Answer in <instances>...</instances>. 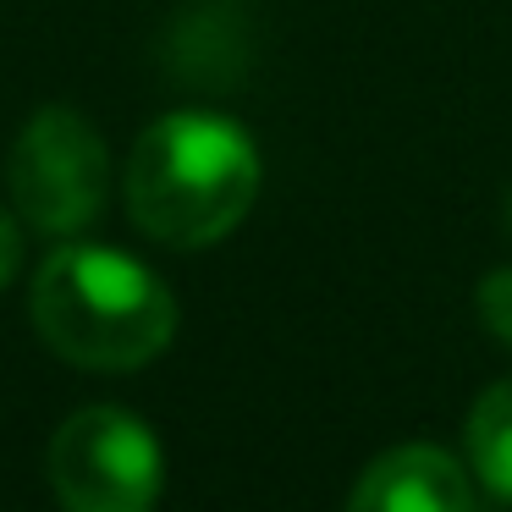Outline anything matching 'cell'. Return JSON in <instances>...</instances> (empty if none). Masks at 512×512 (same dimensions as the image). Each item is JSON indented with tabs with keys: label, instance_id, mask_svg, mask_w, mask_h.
<instances>
[{
	"label": "cell",
	"instance_id": "6",
	"mask_svg": "<svg viewBox=\"0 0 512 512\" xmlns=\"http://www.w3.org/2000/svg\"><path fill=\"white\" fill-rule=\"evenodd\" d=\"M347 512H474V485L452 452L413 441L391 446L358 474Z\"/></svg>",
	"mask_w": 512,
	"mask_h": 512
},
{
	"label": "cell",
	"instance_id": "5",
	"mask_svg": "<svg viewBox=\"0 0 512 512\" xmlns=\"http://www.w3.org/2000/svg\"><path fill=\"white\" fill-rule=\"evenodd\" d=\"M254 50H259V34L243 0H182L171 23L160 28L155 56L171 83L221 94L248 78Z\"/></svg>",
	"mask_w": 512,
	"mask_h": 512
},
{
	"label": "cell",
	"instance_id": "2",
	"mask_svg": "<svg viewBox=\"0 0 512 512\" xmlns=\"http://www.w3.org/2000/svg\"><path fill=\"white\" fill-rule=\"evenodd\" d=\"M259 155L237 122L210 111H171L133 144L127 210L155 243L210 248L254 210Z\"/></svg>",
	"mask_w": 512,
	"mask_h": 512
},
{
	"label": "cell",
	"instance_id": "1",
	"mask_svg": "<svg viewBox=\"0 0 512 512\" xmlns=\"http://www.w3.org/2000/svg\"><path fill=\"white\" fill-rule=\"evenodd\" d=\"M34 325L78 369H144L177 336V298L122 248L67 243L39 265L28 292Z\"/></svg>",
	"mask_w": 512,
	"mask_h": 512
},
{
	"label": "cell",
	"instance_id": "8",
	"mask_svg": "<svg viewBox=\"0 0 512 512\" xmlns=\"http://www.w3.org/2000/svg\"><path fill=\"white\" fill-rule=\"evenodd\" d=\"M474 309H479V325H485L496 342H512V265L490 270L474 292Z\"/></svg>",
	"mask_w": 512,
	"mask_h": 512
},
{
	"label": "cell",
	"instance_id": "9",
	"mask_svg": "<svg viewBox=\"0 0 512 512\" xmlns=\"http://www.w3.org/2000/svg\"><path fill=\"white\" fill-rule=\"evenodd\" d=\"M17 265H23V232L12 215H0V287L17 276Z\"/></svg>",
	"mask_w": 512,
	"mask_h": 512
},
{
	"label": "cell",
	"instance_id": "10",
	"mask_svg": "<svg viewBox=\"0 0 512 512\" xmlns=\"http://www.w3.org/2000/svg\"><path fill=\"white\" fill-rule=\"evenodd\" d=\"M507 221H512V188H507Z\"/></svg>",
	"mask_w": 512,
	"mask_h": 512
},
{
	"label": "cell",
	"instance_id": "4",
	"mask_svg": "<svg viewBox=\"0 0 512 512\" xmlns=\"http://www.w3.org/2000/svg\"><path fill=\"white\" fill-rule=\"evenodd\" d=\"M12 199L34 232L72 237L100 215L105 204V144L72 105H45L28 116L12 144Z\"/></svg>",
	"mask_w": 512,
	"mask_h": 512
},
{
	"label": "cell",
	"instance_id": "3",
	"mask_svg": "<svg viewBox=\"0 0 512 512\" xmlns=\"http://www.w3.org/2000/svg\"><path fill=\"white\" fill-rule=\"evenodd\" d=\"M45 468L67 512H155L166 485L160 441L122 408H78L56 430Z\"/></svg>",
	"mask_w": 512,
	"mask_h": 512
},
{
	"label": "cell",
	"instance_id": "7",
	"mask_svg": "<svg viewBox=\"0 0 512 512\" xmlns=\"http://www.w3.org/2000/svg\"><path fill=\"white\" fill-rule=\"evenodd\" d=\"M468 463L501 501H512V375L496 380L468 413Z\"/></svg>",
	"mask_w": 512,
	"mask_h": 512
}]
</instances>
